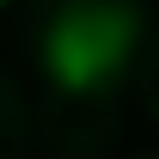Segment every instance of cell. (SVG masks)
Listing matches in <instances>:
<instances>
[{"label":"cell","instance_id":"6da1fadb","mask_svg":"<svg viewBox=\"0 0 159 159\" xmlns=\"http://www.w3.org/2000/svg\"><path fill=\"white\" fill-rule=\"evenodd\" d=\"M141 43V12L129 0H67L43 31V74L67 98L116 86Z\"/></svg>","mask_w":159,"mask_h":159},{"label":"cell","instance_id":"7a4b0ae2","mask_svg":"<svg viewBox=\"0 0 159 159\" xmlns=\"http://www.w3.org/2000/svg\"><path fill=\"white\" fill-rule=\"evenodd\" d=\"M0 6H6V0H0Z\"/></svg>","mask_w":159,"mask_h":159}]
</instances>
